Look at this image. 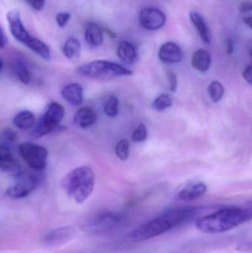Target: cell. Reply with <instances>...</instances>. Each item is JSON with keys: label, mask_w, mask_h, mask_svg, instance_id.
I'll use <instances>...</instances> for the list:
<instances>
[{"label": "cell", "mask_w": 252, "mask_h": 253, "mask_svg": "<svg viewBox=\"0 0 252 253\" xmlns=\"http://www.w3.org/2000/svg\"><path fill=\"white\" fill-rule=\"evenodd\" d=\"M71 13L68 12H60L57 13L56 16V22L57 23L58 26L60 28H64L66 26L67 24L69 22L71 19Z\"/></svg>", "instance_id": "obj_30"}, {"label": "cell", "mask_w": 252, "mask_h": 253, "mask_svg": "<svg viewBox=\"0 0 252 253\" xmlns=\"http://www.w3.org/2000/svg\"><path fill=\"white\" fill-rule=\"evenodd\" d=\"M243 76L249 84H252V64L244 70Z\"/></svg>", "instance_id": "obj_34"}, {"label": "cell", "mask_w": 252, "mask_h": 253, "mask_svg": "<svg viewBox=\"0 0 252 253\" xmlns=\"http://www.w3.org/2000/svg\"><path fill=\"white\" fill-rule=\"evenodd\" d=\"M130 143L128 140L122 139L117 144L115 147V154L117 157L121 161H126L128 159Z\"/></svg>", "instance_id": "obj_27"}, {"label": "cell", "mask_w": 252, "mask_h": 253, "mask_svg": "<svg viewBox=\"0 0 252 253\" xmlns=\"http://www.w3.org/2000/svg\"><path fill=\"white\" fill-rule=\"evenodd\" d=\"M146 137H147V129L145 125L141 123L133 132L132 139L135 142H142L146 139Z\"/></svg>", "instance_id": "obj_28"}, {"label": "cell", "mask_w": 252, "mask_h": 253, "mask_svg": "<svg viewBox=\"0 0 252 253\" xmlns=\"http://www.w3.org/2000/svg\"><path fill=\"white\" fill-rule=\"evenodd\" d=\"M16 137L17 135L14 131L12 130L10 128H5L1 133V144H4L10 147V144H13L16 141Z\"/></svg>", "instance_id": "obj_29"}, {"label": "cell", "mask_w": 252, "mask_h": 253, "mask_svg": "<svg viewBox=\"0 0 252 253\" xmlns=\"http://www.w3.org/2000/svg\"><path fill=\"white\" fill-rule=\"evenodd\" d=\"M104 112L108 117H117L119 112V100L115 96H111L107 99L104 106Z\"/></svg>", "instance_id": "obj_24"}, {"label": "cell", "mask_w": 252, "mask_h": 253, "mask_svg": "<svg viewBox=\"0 0 252 253\" xmlns=\"http://www.w3.org/2000/svg\"><path fill=\"white\" fill-rule=\"evenodd\" d=\"M207 190V185L204 183H195L182 189L179 193V198L185 202L195 200L205 194Z\"/></svg>", "instance_id": "obj_18"}, {"label": "cell", "mask_w": 252, "mask_h": 253, "mask_svg": "<svg viewBox=\"0 0 252 253\" xmlns=\"http://www.w3.org/2000/svg\"><path fill=\"white\" fill-rule=\"evenodd\" d=\"M239 10L241 13H247V12L251 11L252 10V1H243L240 5Z\"/></svg>", "instance_id": "obj_35"}, {"label": "cell", "mask_w": 252, "mask_h": 253, "mask_svg": "<svg viewBox=\"0 0 252 253\" xmlns=\"http://www.w3.org/2000/svg\"><path fill=\"white\" fill-rule=\"evenodd\" d=\"M173 105V99L168 94H161L156 98L152 103L154 109L158 111H164Z\"/></svg>", "instance_id": "obj_26"}, {"label": "cell", "mask_w": 252, "mask_h": 253, "mask_svg": "<svg viewBox=\"0 0 252 253\" xmlns=\"http://www.w3.org/2000/svg\"><path fill=\"white\" fill-rule=\"evenodd\" d=\"M7 20L12 36L19 42L36 53L44 60H50V50L47 44L30 34L21 19L19 10H10L7 13Z\"/></svg>", "instance_id": "obj_4"}, {"label": "cell", "mask_w": 252, "mask_h": 253, "mask_svg": "<svg viewBox=\"0 0 252 253\" xmlns=\"http://www.w3.org/2000/svg\"><path fill=\"white\" fill-rule=\"evenodd\" d=\"M189 16H190L192 23L196 28L197 31L199 33L200 37L203 42L207 44L210 43L211 39H210V30H209L204 17L199 13L195 11L191 12Z\"/></svg>", "instance_id": "obj_21"}, {"label": "cell", "mask_w": 252, "mask_h": 253, "mask_svg": "<svg viewBox=\"0 0 252 253\" xmlns=\"http://www.w3.org/2000/svg\"><path fill=\"white\" fill-rule=\"evenodd\" d=\"M77 74L93 80H111L117 77H128L133 72L116 62L108 60H95L81 65Z\"/></svg>", "instance_id": "obj_5"}, {"label": "cell", "mask_w": 252, "mask_h": 253, "mask_svg": "<svg viewBox=\"0 0 252 253\" xmlns=\"http://www.w3.org/2000/svg\"><path fill=\"white\" fill-rule=\"evenodd\" d=\"M165 14L162 10L155 7H144L139 13V22L144 29L156 31L166 23Z\"/></svg>", "instance_id": "obj_10"}, {"label": "cell", "mask_w": 252, "mask_h": 253, "mask_svg": "<svg viewBox=\"0 0 252 253\" xmlns=\"http://www.w3.org/2000/svg\"><path fill=\"white\" fill-rule=\"evenodd\" d=\"M167 77H168L169 84H170L169 86L170 90L172 92L176 91L178 85L177 77H176V74L173 72H169Z\"/></svg>", "instance_id": "obj_33"}, {"label": "cell", "mask_w": 252, "mask_h": 253, "mask_svg": "<svg viewBox=\"0 0 252 253\" xmlns=\"http://www.w3.org/2000/svg\"><path fill=\"white\" fill-rule=\"evenodd\" d=\"M158 57L164 63H179L183 59V52L177 44L169 42L160 47Z\"/></svg>", "instance_id": "obj_12"}, {"label": "cell", "mask_w": 252, "mask_h": 253, "mask_svg": "<svg viewBox=\"0 0 252 253\" xmlns=\"http://www.w3.org/2000/svg\"><path fill=\"white\" fill-rule=\"evenodd\" d=\"M95 175L88 166L75 168L62 181V187L67 195L75 203H84L93 193Z\"/></svg>", "instance_id": "obj_3"}, {"label": "cell", "mask_w": 252, "mask_h": 253, "mask_svg": "<svg viewBox=\"0 0 252 253\" xmlns=\"http://www.w3.org/2000/svg\"><path fill=\"white\" fill-rule=\"evenodd\" d=\"M250 219L251 215L247 208L232 207L198 218L195 226L198 230L207 234H218L235 228Z\"/></svg>", "instance_id": "obj_2"}, {"label": "cell", "mask_w": 252, "mask_h": 253, "mask_svg": "<svg viewBox=\"0 0 252 253\" xmlns=\"http://www.w3.org/2000/svg\"><path fill=\"white\" fill-rule=\"evenodd\" d=\"M249 52H250V56L252 58V44H250V49H249Z\"/></svg>", "instance_id": "obj_40"}, {"label": "cell", "mask_w": 252, "mask_h": 253, "mask_svg": "<svg viewBox=\"0 0 252 253\" xmlns=\"http://www.w3.org/2000/svg\"><path fill=\"white\" fill-rule=\"evenodd\" d=\"M62 98L72 106H78L84 101V90L81 84L71 83L66 84L61 90Z\"/></svg>", "instance_id": "obj_13"}, {"label": "cell", "mask_w": 252, "mask_h": 253, "mask_svg": "<svg viewBox=\"0 0 252 253\" xmlns=\"http://www.w3.org/2000/svg\"><path fill=\"white\" fill-rule=\"evenodd\" d=\"M116 53L118 59L127 65H133L139 59V53L136 47L127 41H122L119 43Z\"/></svg>", "instance_id": "obj_14"}, {"label": "cell", "mask_w": 252, "mask_h": 253, "mask_svg": "<svg viewBox=\"0 0 252 253\" xmlns=\"http://www.w3.org/2000/svg\"><path fill=\"white\" fill-rule=\"evenodd\" d=\"M7 44V36L4 34V30L3 28H1V44H0V47L1 48H4Z\"/></svg>", "instance_id": "obj_37"}, {"label": "cell", "mask_w": 252, "mask_h": 253, "mask_svg": "<svg viewBox=\"0 0 252 253\" xmlns=\"http://www.w3.org/2000/svg\"><path fill=\"white\" fill-rule=\"evenodd\" d=\"M73 121L79 127L87 128L96 123L97 114L92 108L84 107L76 111L74 115Z\"/></svg>", "instance_id": "obj_17"}, {"label": "cell", "mask_w": 252, "mask_h": 253, "mask_svg": "<svg viewBox=\"0 0 252 253\" xmlns=\"http://www.w3.org/2000/svg\"><path fill=\"white\" fill-rule=\"evenodd\" d=\"M0 168L5 172H17L19 165L13 156L10 147L1 144L0 145Z\"/></svg>", "instance_id": "obj_16"}, {"label": "cell", "mask_w": 252, "mask_h": 253, "mask_svg": "<svg viewBox=\"0 0 252 253\" xmlns=\"http://www.w3.org/2000/svg\"><path fill=\"white\" fill-rule=\"evenodd\" d=\"M212 59L207 50L200 49L197 50L192 58V65L200 72H206L211 66Z\"/></svg>", "instance_id": "obj_19"}, {"label": "cell", "mask_w": 252, "mask_h": 253, "mask_svg": "<svg viewBox=\"0 0 252 253\" xmlns=\"http://www.w3.org/2000/svg\"><path fill=\"white\" fill-rule=\"evenodd\" d=\"M12 69L21 83L25 84H29L31 79V72L25 61L16 59L12 64Z\"/></svg>", "instance_id": "obj_23"}, {"label": "cell", "mask_w": 252, "mask_h": 253, "mask_svg": "<svg viewBox=\"0 0 252 253\" xmlns=\"http://www.w3.org/2000/svg\"><path fill=\"white\" fill-rule=\"evenodd\" d=\"M81 45L79 40L77 39L69 38L64 44L62 52L65 57L70 60H75L80 56Z\"/></svg>", "instance_id": "obj_22"}, {"label": "cell", "mask_w": 252, "mask_h": 253, "mask_svg": "<svg viewBox=\"0 0 252 253\" xmlns=\"http://www.w3.org/2000/svg\"><path fill=\"white\" fill-rule=\"evenodd\" d=\"M65 114V108L61 104L56 102L49 104L45 112L34 126L33 135L35 138H40L56 130L63 120Z\"/></svg>", "instance_id": "obj_7"}, {"label": "cell", "mask_w": 252, "mask_h": 253, "mask_svg": "<svg viewBox=\"0 0 252 253\" xmlns=\"http://www.w3.org/2000/svg\"><path fill=\"white\" fill-rule=\"evenodd\" d=\"M236 249L241 252H252V238L238 244Z\"/></svg>", "instance_id": "obj_31"}, {"label": "cell", "mask_w": 252, "mask_h": 253, "mask_svg": "<svg viewBox=\"0 0 252 253\" xmlns=\"http://www.w3.org/2000/svg\"><path fill=\"white\" fill-rule=\"evenodd\" d=\"M19 155L27 165L36 171H41L47 165L48 152L47 149L39 144L24 142L18 147Z\"/></svg>", "instance_id": "obj_8"}, {"label": "cell", "mask_w": 252, "mask_h": 253, "mask_svg": "<svg viewBox=\"0 0 252 253\" xmlns=\"http://www.w3.org/2000/svg\"><path fill=\"white\" fill-rule=\"evenodd\" d=\"M75 233V229L71 226L58 227L44 236L43 243L49 248H58L72 240Z\"/></svg>", "instance_id": "obj_11"}, {"label": "cell", "mask_w": 252, "mask_h": 253, "mask_svg": "<svg viewBox=\"0 0 252 253\" xmlns=\"http://www.w3.org/2000/svg\"><path fill=\"white\" fill-rule=\"evenodd\" d=\"M208 91L212 100L214 102H217L223 98L224 88L221 83L213 81L209 86Z\"/></svg>", "instance_id": "obj_25"}, {"label": "cell", "mask_w": 252, "mask_h": 253, "mask_svg": "<svg viewBox=\"0 0 252 253\" xmlns=\"http://www.w3.org/2000/svg\"><path fill=\"white\" fill-rule=\"evenodd\" d=\"M243 20H244V23H245L246 25H248V26L252 29V16L244 17Z\"/></svg>", "instance_id": "obj_38"}, {"label": "cell", "mask_w": 252, "mask_h": 253, "mask_svg": "<svg viewBox=\"0 0 252 253\" xmlns=\"http://www.w3.org/2000/svg\"><path fill=\"white\" fill-rule=\"evenodd\" d=\"M247 208V211L250 212V215H251L252 219V201L251 202H249L247 204V207H245Z\"/></svg>", "instance_id": "obj_39"}, {"label": "cell", "mask_w": 252, "mask_h": 253, "mask_svg": "<svg viewBox=\"0 0 252 253\" xmlns=\"http://www.w3.org/2000/svg\"><path fill=\"white\" fill-rule=\"evenodd\" d=\"M198 208L192 206L170 208L144 223L128 235L133 242H142L165 234L195 218Z\"/></svg>", "instance_id": "obj_1"}, {"label": "cell", "mask_w": 252, "mask_h": 253, "mask_svg": "<svg viewBox=\"0 0 252 253\" xmlns=\"http://www.w3.org/2000/svg\"><path fill=\"white\" fill-rule=\"evenodd\" d=\"M25 1L34 10L37 11L42 10L45 5V0H25Z\"/></svg>", "instance_id": "obj_32"}, {"label": "cell", "mask_w": 252, "mask_h": 253, "mask_svg": "<svg viewBox=\"0 0 252 253\" xmlns=\"http://www.w3.org/2000/svg\"><path fill=\"white\" fill-rule=\"evenodd\" d=\"M126 222V217L121 212L105 211L95 214L82 224L84 231L93 235H105L116 231Z\"/></svg>", "instance_id": "obj_6"}, {"label": "cell", "mask_w": 252, "mask_h": 253, "mask_svg": "<svg viewBox=\"0 0 252 253\" xmlns=\"http://www.w3.org/2000/svg\"><path fill=\"white\" fill-rule=\"evenodd\" d=\"M84 38L86 42L90 47H99L104 40L103 31L100 25L96 22H88L85 27Z\"/></svg>", "instance_id": "obj_15"}, {"label": "cell", "mask_w": 252, "mask_h": 253, "mask_svg": "<svg viewBox=\"0 0 252 253\" xmlns=\"http://www.w3.org/2000/svg\"><path fill=\"white\" fill-rule=\"evenodd\" d=\"M16 181L6 190L8 197L13 199H22L31 194L39 184V178L35 175H25L18 172Z\"/></svg>", "instance_id": "obj_9"}, {"label": "cell", "mask_w": 252, "mask_h": 253, "mask_svg": "<svg viewBox=\"0 0 252 253\" xmlns=\"http://www.w3.org/2000/svg\"><path fill=\"white\" fill-rule=\"evenodd\" d=\"M13 124L19 129H29L35 126L36 121L35 116L31 111H22L15 116Z\"/></svg>", "instance_id": "obj_20"}, {"label": "cell", "mask_w": 252, "mask_h": 253, "mask_svg": "<svg viewBox=\"0 0 252 253\" xmlns=\"http://www.w3.org/2000/svg\"><path fill=\"white\" fill-rule=\"evenodd\" d=\"M226 53L232 54L234 51V42L232 39L228 38L226 40Z\"/></svg>", "instance_id": "obj_36"}]
</instances>
